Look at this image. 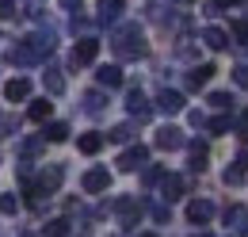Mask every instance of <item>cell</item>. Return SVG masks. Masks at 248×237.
I'll use <instances>...</instances> for the list:
<instances>
[{
	"label": "cell",
	"mask_w": 248,
	"mask_h": 237,
	"mask_svg": "<svg viewBox=\"0 0 248 237\" xmlns=\"http://www.w3.org/2000/svg\"><path fill=\"white\" fill-rule=\"evenodd\" d=\"M210 218H214V203L210 199H191L187 203V222L191 226H206Z\"/></svg>",
	"instance_id": "7"
},
{
	"label": "cell",
	"mask_w": 248,
	"mask_h": 237,
	"mask_svg": "<svg viewBox=\"0 0 248 237\" xmlns=\"http://www.w3.org/2000/svg\"><path fill=\"white\" fill-rule=\"evenodd\" d=\"M145 165H149V146H130L123 157H119V169H123V172L145 169Z\"/></svg>",
	"instance_id": "6"
},
{
	"label": "cell",
	"mask_w": 248,
	"mask_h": 237,
	"mask_svg": "<svg viewBox=\"0 0 248 237\" xmlns=\"http://www.w3.org/2000/svg\"><path fill=\"white\" fill-rule=\"evenodd\" d=\"M123 12H126L123 0H103V4H99V12H95V23H99V27H119Z\"/></svg>",
	"instance_id": "5"
},
{
	"label": "cell",
	"mask_w": 248,
	"mask_h": 237,
	"mask_svg": "<svg viewBox=\"0 0 248 237\" xmlns=\"http://www.w3.org/2000/svg\"><path fill=\"white\" fill-rule=\"evenodd\" d=\"M95 54H99V42H95V38H80V42H77V46H73V65H92L95 61Z\"/></svg>",
	"instance_id": "11"
},
{
	"label": "cell",
	"mask_w": 248,
	"mask_h": 237,
	"mask_svg": "<svg viewBox=\"0 0 248 237\" xmlns=\"http://www.w3.org/2000/svg\"><path fill=\"white\" fill-rule=\"evenodd\" d=\"M19 8H23L19 0H0V19H12V16L19 12Z\"/></svg>",
	"instance_id": "35"
},
{
	"label": "cell",
	"mask_w": 248,
	"mask_h": 237,
	"mask_svg": "<svg viewBox=\"0 0 248 237\" xmlns=\"http://www.w3.org/2000/svg\"><path fill=\"white\" fill-rule=\"evenodd\" d=\"M126 111H130V118H138V122H149V118H153V107H149V100H145L141 88L126 92Z\"/></svg>",
	"instance_id": "4"
},
{
	"label": "cell",
	"mask_w": 248,
	"mask_h": 237,
	"mask_svg": "<svg viewBox=\"0 0 248 237\" xmlns=\"http://www.w3.org/2000/svg\"><path fill=\"white\" fill-rule=\"evenodd\" d=\"M217 69L214 65H195L191 73H187V88H206L210 85V77H214Z\"/></svg>",
	"instance_id": "16"
},
{
	"label": "cell",
	"mask_w": 248,
	"mask_h": 237,
	"mask_svg": "<svg viewBox=\"0 0 248 237\" xmlns=\"http://www.w3.org/2000/svg\"><path fill=\"white\" fill-rule=\"evenodd\" d=\"M42 85H46L50 96H62V92H65V77L58 73V69H46V73H42Z\"/></svg>",
	"instance_id": "21"
},
{
	"label": "cell",
	"mask_w": 248,
	"mask_h": 237,
	"mask_svg": "<svg viewBox=\"0 0 248 237\" xmlns=\"http://www.w3.org/2000/svg\"><path fill=\"white\" fill-rule=\"evenodd\" d=\"M210 103L221 107V111H233V96L229 92H210Z\"/></svg>",
	"instance_id": "32"
},
{
	"label": "cell",
	"mask_w": 248,
	"mask_h": 237,
	"mask_svg": "<svg viewBox=\"0 0 248 237\" xmlns=\"http://www.w3.org/2000/svg\"><path fill=\"white\" fill-rule=\"evenodd\" d=\"M184 4H191V0H184Z\"/></svg>",
	"instance_id": "44"
},
{
	"label": "cell",
	"mask_w": 248,
	"mask_h": 237,
	"mask_svg": "<svg viewBox=\"0 0 248 237\" xmlns=\"http://www.w3.org/2000/svg\"><path fill=\"white\" fill-rule=\"evenodd\" d=\"M107 138H111V142H130V138H134V122H119Z\"/></svg>",
	"instance_id": "30"
},
{
	"label": "cell",
	"mask_w": 248,
	"mask_h": 237,
	"mask_svg": "<svg viewBox=\"0 0 248 237\" xmlns=\"http://www.w3.org/2000/svg\"><path fill=\"white\" fill-rule=\"evenodd\" d=\"M8 61H12V65H34V50L31 46H27V42H16V46H12V50H8Z\"/></svg>",
	"instance_id": "17"
},
{
	"label": "cell",
	"mask_w": 248,
	"mask_h": 237,
	"mask_svg": "<svg viewBox=\"0 0 248 237\" xmlns=\"http://www.w3.org/2000/svg\"><path fill=\"white\" fill-rule=\"evenodd\" d=\"M202 42H206L210 50H225V46H229V34L221 27H202Z\"/></svg>",
	"instance_id": "18"
},
{
	"label": "cell",
	"mask_w": 248,
	"mask_h": 237,
	"mask_svg": "<svg viewBox=\"0 0 248 237\" xmlns=\"http://www.w3.org/2000/svg\"><path fill=\"white\" fill-rule=\"evenodd\" d=\"M153 218L156 222H168V199H164V203H153Z\"/></svg>",
	"instance_id": "38"
},
{
	"label": "cell",
	"mask_w": 248,
	"mask_h": 237,
	"mask_svg": "<svg viewBox=\"0 0 248 237\" xmlns=\"http://www.w3.org/2000/svg\"><path fill=\"white\" fill-rule=\"evenodd\" d=\"M141 237H156V234H141Z\"/></svg>",
	"instance_id": "43"
},
{
	"label": "cell",
	"mask_w": 248,
	"mask_h": 237,
	"mask_svg": "<svg viewBox=\"0 0 248 237\" xmlns=\"http://www.w3.org/2000/svg\"><path fill=\"white\" fill-rule=\"evenodd\" d=\"M19 4H23V8L31 12V16H38V8H42V0H19Z\"/></svg>",
	"instance_id": "39"
},
{
	"label": "cell",
	"mask_w": 248,
	"mask_h": 237,
	"mask_svg": "<svg viewBox=\"0 0 248 237\" xmlns=\"http://www.w3.org/2000/svg\"><path fill=\"white\" fill-rule=\"evenodd\" d=\"M80 184H84V191H88V195H99V191H107V187H111V172H107V169H88Z\"/></svg>",
	"instance_id": "10"
},
{
	"label": "cell",
	"mask_w": 248,
	"mask_h": 237,
	"mask_svg": "<svg viewBox=\"0 0 248 237\" xmlns=\"http://www.w3.org/2000/svg\"><path fill=\"white\" fill-rule=\"evenodd\" d=\"M111 50H115V58H123V61H138V58L149 54L145 34H141L138 23H123V27H115V34H111Z\"/></svg>",
	"instance_id": "1"
},
{
	"label": "cell",
	"mask_w": 248,
	"mask_h": 237,
	"mask_svg": "<svg viewBox=\"0 0 248 237\" xmlns=\"http://www.w3.org/2000/svg\"><path fill=\"white\" fill-rule=\"evenodd\" d=\"M50 111H54V103L42 96V100H34V103H31V111H27V115H31L34 122H46V118H50Z\"/></svg>",
	"instance_id": "25"
},
{
	"label": "cell",
	"mask_w": 248,
	"mask_h": 237,
	"mask_svg": "<svg viewBox=\"0 0 248 237\" xmlns=\"http://www.w3.org/2000/svg\"><path fill=\"white\" fill-rule=\"evenodd\" d=\"M221 180H225V187H237V184H245V165H241V161H233V165L221 172Z\"/></svg>",
	"instance_id": "24"
},
{
	"label": "cell",
	"mask_w": 248,
	"mask_h": 237,
	"mask_svg": "<svg viewBox=\"0 0 248 237\" xmlns=\"http://www.w3.org/2000/svg\"><path fill=\"white\" fill-rule=\"evenodd\" d=\"M42 146H46V134H42V138H27V142H19V157H23V161H31V157L42 153Z\"/></svg>",
	"instance_id": "23"
},
{
	"label": "cell",
	"mask_w": 248,
	"mask_h": 237,
	"mask_svg": "<svg viewBox=\"0 0 248 237\" xmlns=\"http://www.w3.org/2000/svg\"><path fill=\"white\" fill-rule=\"evenodd\" d=\"M156 107H160L164 115H180V111H184V96H180V92H172V88H160Z\"/></svg>",
	"instance_id": "12"
},
{
	"label": "cell",
	"mask_w": 248,
	"mask_h": 237,
	"mask_svg": "<svg viewBox=\"0 0 248 237\" xmlns=\"http://www.w3.org/2000/svg\"><path fill=\"white\" fill-rule=\"evenodd\" d=\"M245 237H248V230H245Z\"/></svg>",
	"instance_id": "45"
},
{
	"label": "cell",
	"mask_w": 248,
	"mask_h": 237,
	"mask_svg": "<svg viewBox=\"0 0 248 237\" xmlns=\"http://www.w3.org/2000/svg\"><path fill=\"white\" fill-rule=\"evenodd\" d=\"M27 46L34 50V58H50L54 46H58V38H54V31H34L31 38H27Z\"/></svg>",
	"instance_id": "9"
},
{
	"label": "cell",
	"mask_w": 248,
	"mask_h": 237,
	"mask_svg": "<svg viewBox=\"0 0 248 237\" xmlns=\"http://www.w3.org/2000/svg\"><path fill=\"white\" fill-rule=\"evenodd\" d=\"M184 146H187V138H184L180 126H160L156 130V149H168L172 153V149H184Z\"/></svg>",
	"instance_id": "8"
},
{
	"label": "cell",
	"mask_w": 248,
	"mask_h": 237,
	"mask_svg": "<svg viewBox=\"0 0 248 237\" xmlns=\"http://www.w3.org/2000/svg\"><path fill=\"white\" fill-rule=\"evenodd\" d=\"M184 191H187V180L184 176H176V172H172V176L160 180V195H164L168 203H172V199H184Z\"/></svg>",
	"instance_id": "14"
},
{
	"label": "cell",
	"mask_w": 248,
	"mask_h": 237,
	"mask_svg": "<svg viewBox=\"0 0 248 237\" xmlns=\"http://www.w3.org/2000/svg\"><path fill=\"white\" fill-rule=\"evenodd\" d=\"M42 134H46V142H65V138H69V126H65V122H46Z\"/></svg>",
	"instance_id": "28"
},
{
	"label": "cell",
	"mask_w": 248,
	"mask_h": 237,
	"mask_svg": "<svg viewBox=\"0 0 248 237\" xmlns=\"http://www.w3.org/2000/svg\"><path fill=\"white\" fill-rule=\"evenodd\" d=\"M229 4H245V0H214V12H221V8H229Z\"/></svg>",
	"instance_id": "42"
},
{
	"label": "cell",
	"mask_w": 248,
	"mask_h": 237,
	"mask_svg": "<svg viewBox=\"0 0 248 237\" xmlns=\"http://www.w3.org/2000/svg\"><path fill=\"white\" fill-rule=\"evenodd\" d=\"M206 157H210V153H206V146H202V142H191V157H187V169H191V172H202V169H206Z\"/></svg>",
	"instance_id": "19"
},
{
	"label": "cell",
	"mask_w": 248,
	"mask_h": 237,
	"mask_svg": "<svg viewBox=\"0 0 248 237\" xmlns=\"http://www.w3.org/2000/svg\"><path fill=\"white\" fill-rule=\"evenodd\" d=\"M111 210L119 214V226H123V230H134V226H138V218H141V203H138L134 195L115 199V203H111Z\"/></svg>",
	"instance_id": "3"
},
{
	"label": "cell",
	"mask_w": 248,
	"mask_h": 237,
	"mask_svg": "<svg viewBox=\"0 0 248 237\" xmlns=\"http://www.w3.org/2000/svg\"><path fill=\"white\" fill-rule=\"evenodd\" d=\"M62 8L65 12H80V0H62Z\"/></svg>",
	"instance_id": "41"
},
{
	"label": "cell",
	"mask_w": 248,
	"mask_h": 237,
	"mask_svg": "<svg viewBox=\"0 0 248 237\" xmlns=\"http://www.w3.org/2000/svg\"><path fill=\"white\" fill-rule=\"evenodd\" d=\"M16 130H19V118H12V115H4V118H0V138H12Z\"/></svg>",
	"instance_id": "33"
},
{
	"label": "cell",
	"mask_w": 248,
	"mask_h": 237,
	"mask_svg": "<svg viewBox=\"0 0 248 237\" xmlns=\"http://www.w3.org/2000/svg\"><path fill=\"white\" fill-rule=\"evenodd\" d=\"M229 126H233V111H229V115H217V118H206V130H210V134H225Z\"/></svg>",
	"instance_id": "29"
},
{
	"label": "cell",
	"mask_w": 248,
	"mask_h": 237,
	"mask_svg": "<svg viewBox=\"0 0 248 237\" xmlns=\"http://www.w3.org/2000/svg\"><path fill=\"white\" fill-rule=\"evenodd\" d=\"M164 176H168L164 169H156V165H145V176H141V180H145V187H153V184H160Z\"/></svg>",
	"instance_id": "31"
},
{
	"label": "cell",
	"mask_w": 248,
	"mask_h": 237,
	"mask_svg": "<svg viewBox=\"0 0 248 237\" xmlns=\"http://www.w3.org/2000/svg\"><path fill=\"white\" fill-rule=\"evenodd\" d=\"M42 234L46 237H69V218H50V222L42 226Z\"/></svg>",
	"instance_id": "26"
},
{
	"label": "cell",
	"mask_w": 248,
	"mask_h": 237,
	"mask_svg": "<svg viewBox=\"0 0 248 237\" xmlns=\"http://www.w3.org/2000/svg\"><path fill=\"white\" fill-rule=\"evenodd\" d=\"M237 130H241V138H248V111L237 118Z\"/></svg>",
	"instance_id": "40"
},
{
	"label": "cell",
	"mask_w": 248,
	"mask_h": 237,
	"mask_svg": "<svg viewBox=\"0 0 248 237\" xmlns=\"http://www.w3.org/2000/svg\"><path fill=\"white\" fill-rule=\"evenodd\" d=\"M77 149H80V153H88V157H92V153H99V149H103V134H80V138H77Z\"/></svg>",
	"instance_id": "20"
},
{
	"label": "cell",
	"mask_w": 248,
	"mask_h": 237,
	"mask_svg": "<svg viewBox=\"0 0 248 237\" xmlns=\"http://www.w3.org/2000/svg\"><path fill=\"white\" fill-rule=\"evenodd\" d=\"M233 81H237L241 88H248V65H237V69H233Z\"/></svg>",
	"instance_id": "37"
},
{
	"label": "cell",
	"mask_w": 248,
	"mask_h": 237,
	"mask_svg": "<svg viewBox=\"0 0 248 237\" xmlns=\"http://www.w3.org/2000/svg\"><path fill=\"white\" fill-rule=\"evenodd\" d=\"M19 210V199L16 195H0V214H16Z\"/></svg>",
	"instance_id": "36"
},
{
	"label": "cell",
	"mask_w": 248,
	"mask_h": 237,
	"mask_svg": "<svg viewBox=\"0 0 248 237\" xmlns=\"http://www.w3.org/2000/svg\"><path fill=\"white\" fill-rule=\"evenodd\" d=\"M95 81H99V88H119L123 85V69L119 65H99L95 69Z\"/></svg>",
	"instance_id": "15"
},
{
	"label": "cell",
	"mask_w": 248,
	"mask_h": 237,
	"mask_svg": "<svg viewBox=\"0 0 248 237\" xmlns=\"http://www.w3.org/2000/svg\"><path fill=\"white\" fill-rule=\"evenodd\" d=\"M103 92H84V115H99L103 111Z\"/></svg>",
	"instance_id": "27"
},
{
	"label": "cell",
	"mask_w": 248,
	"mask_h": 237,
	"mask_svg": "<svg viewBox=\"0 0 248 237\" xmlns=\"http://www.w3.org/2000/svg\"><path fill=\"white\" fill-rule=\"evenodd\" d=\"M62 180H65V169H62V165H46V169L38 172V180L27 184V195H54V191L62 187Z\"/></svg>",
	"instance_id": "2"
},
{
	"label": "cell",
	"mask_w": 248,
	"mask_h": 237,
	"mask_svg": "<svg viewBox=\"0 0 248 237\" xmlns=\"http://www.w3.org/2000/svg\"><path fill=\"white\" fill-rule=\"evenodd\" d=\"M27 96H31V81H27V77H16V81L4 85V100H8V103H19V100H27Z\"/></svg>",
	"instance_id": "13"
},
{
	"label": "cell",
	"mask_w": 248,
	"mask_h": 237,
	"mask_svg": "<svg viewBox=\"0 0 248 237\" xmlns=\"http://www.w3.org/2000/svg\"><path fill=\"white\" fill-rule=\"evenodd\" d=\"M225 226H229V230H245L248 226V210L245 207H229L225 210Z\"/></svg>",
	"instance_id": "22"
},
{
	"label": "cell",
	"mask_w": 248,
	"mask_h": 237,
	"mask_svg": "<svg viewBox=\"0 0 248 237\" xmlns=\"http://www.w3.org/2000/svg\"><path fill=\"white\" fill-rule=\"evenodd\" d=\"M229 31H233V38H237L241 46H248V23H245V19H233V27H229Z\"/></svg>",
	"instance_id": "34"
}]
</instances>
